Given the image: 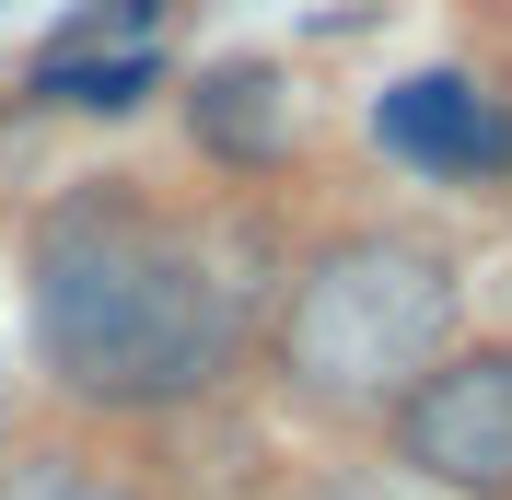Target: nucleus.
Wrapping results in <instances>:
<instances>
[{
    "label": "nucleus",
    "mask_w": 512,
    "mask_h": 500,
    "mask_svg": "<svg viewBox=\"0 0 512 500\" xmlns=\"http://www.w3.org/2000/svg\"><path fill=\"white\" fill-rule=\"evenodd\" d=\"M35 349L94 407H175L233 373L245 291L198 221L152 210L140 187H70L35 221Z\"/></svg>",
    "instance_id": "nucleus-1"
},
{
    "label": "nucleus",
    "mask_w": 512,
    "mask_h": 500,
    "mask_svg": "<svg viewBox=\"0 0 512 500\" xmlns=\"http://www.w3.org/2000/svg\"><path fill=\"white\" fill-rule=\"evenodd\" d=\"M454 326V268L419 233H350L326 245L280 314V373L315 407H396L408 373L443 361Z\"/></svg>",
    "instance_id": "nucleus-2"
},
{
    "label": "nucleus",
    "mask_w": 512,
    "mask_h": 500,
    "mask_svg": "<svg viewBox=\"0 0 512 500\" xmlns=\"http://www.w3.org/2000/svg\"><path fill=\"white\" fill-rule=\"evenodd\" d=\"M396 466H419L431 489H466V500H512V349H454V361L408 373Z\"/></svg>",
    "instance_id": "nucleus-3"
},
{
    "label": "nucleus",
    "mask_w": 512,
    "mask_h": 500,
    "mask_svg": "<svg viewBox=\"0 0 512 500\" xmlns=\"http://www.w3.org/2000/svg\"><path fill=\"white\" fill-rule=\"evenodd\" d=\"M373 140L396 163H431V175H489V163H512L501 105H489L466 70H419V82H396V94L373 105Z\"/></svg>",
    "instance_id": "nucleus-4"
},
{
    "label": "nucleus",
    "mask_w": 512,
    "mask_h": 500,
    "mask_svg": "<svg viewBox=\"0 0 512 500\" xmlns=\"http://www.w3.org/2000/svg\"><path fill=\"white\" fill-rule=\"evenodd\" d=\"M198 140H210V152H233V163H268V152L291 140V94H280V70H256V59L210 70V82H198Z\"/></svg>",
    "instance_id": "nucleus-5"
},
{
    "label": "nucleus",
    "mask_w": 512,
    "mask_h": 500,
    "mask_svg": "<svg viewBox=\"0 0 512 500\" xmlns=\"http://www.w3.org/2000/svg\"><path fill=\"white\" fill-rule=\"evenodd\" d=\"M0 500H152V489L94 454H24V466H0Z\"/></svg>",
    "instance_id": "nucleus-6"
},
{
    "label": "nucleus",
    "mask_w": 512,
    "mask_h": 500,
    "mask_svg": "<svg viewBox=\"0 0 512 500\" xmlns=\"http://www.w3.org/2000/svg\"><path fill=\"white\" fill-rule=\"evenodd\" d=\"M140 82H152L140 47H128V59H47V70H35V94H47V105H128Z\"/></svg>",
    "instance_id": "nucleus-7"
},
{
    "label": "nucleus",
    "mask_w": 512,
    "mask_h": 500,
    "mask_svg": "<svg viewBox=\"0 0 512 500\" xmlns=\"http://www.w3.org/2000/svg\"><path fill=\"white\" fill-rule=\"evenodd\" d=\"M0 442H12V373H0Z\"/></svg>",
    "instance_id": "nucleus-8"
},
{
    "label": "nucleus",
    "mask_w": 512,
    "mask_h": 500,
    "mask_svg": "<svg viewBox=\"0 0 512 500\" xmlns=\"http://www.w3.org/2000/svg\"><path fill=\"white\" fill-rule=\"evenodd\" d=\"M326 500H396V489H326Z\"/></svg>",
    "instance_id": "nucleus-9"
}]
</instances>
